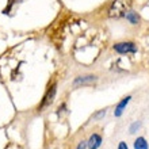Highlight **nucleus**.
<instances>
[{"mask_svg":"<svg viewBox=\"0 0 149 149\" xmlns=\"http://www.w3.org/2000/svg\"><path fill=\"white\" fill-rule=\"evenodd\" d=\"M132 100V96L130 95H127V96H125V98L122 99L121 102L118 103L117 106H115V110H114V115L117 118H119L123 114V111H125V109H126V106L129 104V102Z\"/></svg>","mask_w":149,"mask_h":149,"instance_id":"nucleus-4","label":"nucleus"},{"mask_svg":"<svg viewBox=\"0 0 149 149\" xmlns=\"http://www.w3.org/2000/svg\"><path fill=\"white\" fill-rule=\"evenodd\" d=\"M134 149H149V144L145 137H137L134 140Z\"/></svg>","mask_w":149,"mask_h":149,"instance_id":"nucleus-7","label":"nucleus"},{"mask_svg":"<svg viewBox=\"0 0 149 149\" xmlns=\"http://www.w3.org/2000/svg\"><path fill=\"white\" fill-rule=\"evenodd\" d=\"M94 81H96V77L92 76V74H88V76H79L77 79H74L73 86L74 87L84 86V84H90V83H94Z\"/></svg>","mask_w":149,"mask_h":149,"instance_id":"nucleus-6","label":"nucleus"},{"mask_svg":"<svg viewBox=\"0 0 149 149\" xmlns=\"http://www.w3.org/2000/svg\"><path fill=\"white\" fill-rule=\"evenodd\" d=\"M132 7V0H114L109 10V16L113 19H119L126 16Z\"/></svg>","mask_w":149,"mask_h":149,"instance_id":"nucleus-1","label":"nucleus"},{"mask_svg":"<svg viewBox=\"0 0 149 149\" xmlns=\"http://www.w3.org/2000/svg\"><path fill=\"white\" fill-rule=\"evenodd\" d=\"M118 149H129V146H127V144L125 141H121L119 145H118Z\"/></svg>","mask_w":149,"mask_h":149,"instance_id":"nucleus-12","label":"nucleus"},{"mask_svg":"<svg viewBox=\"0 0 149 149\" xmlns=\"http://www.w3.org/2000/svg\"><path fill=\"white\" fill-rule=\"evenodd\" d=\"M106 114H107V110H106V109H103V110L98 111L96 114H94V119H100V118H103Z\"/></svg>","mask_w":149,"mask_h":149,"instance_id":"nucleus-10","label":"nucleus"},{"mask_svg":"<svg viewBox=\"0 0 149 149\" xmlns=\"http://www.w3.org/2000/svg\"><path fill=\"white\" fill-rule=\"evenodd\" d=\"M126 19L129 20L132 24H137L140 22V16L137 15V12H133V11H129L126 14Z\"/></svg>","mask_w":149,"mask_h":149,"instance_id":"nucleus-8","label":"nucleus"},{"mask_svg":"<svg viewBox=\"0 0 149 149\" xmlns=\"http://www.w3.org/2000/svg\"><path fill=\"white\" fill-rule=\"evenodd\" d=\"M140 127H141V122H133V123L130 125V127H129V133L130 134L136 133V132H137Z\"/></svg>","mask_w":149,"mask_h":149,"instance_id":"nucleus-9","label":"nucleus"},{"mask_svg":"<svg viewBox=\"0 0 149 149\" xmlns=\"http://www.w3.org/2000/svg\"><path fill=\"white\" fill-rule=\"evenodd\" d=\"M54 95H56V84H53V86L47 90L46 95H45V98H43L42 103H41V106H39V110H42V109H45V107H47L49 104H50L52 102H53V99H54Z\"/></svg>","mask_w":149,"mask_h":149,"instance_id":"nucleus-3","label":"nucleus"},{"mask_svg":"<svg viewBox=\"0 0 149 149\" xmlns=\"http://www.w3.org/2000/svg\"><path fill=\"white\" fill-rule=\"evenodd\" d=\"M86 148H88V145H87V141H81V142H79L77 149H86Z\"/></svg>","mask_w":149,"mask_h":149,"instance_id":"nucleus-11","label":"nucleus"},{"mask_svg":"<svg viewBox=\"0 0 149 149\" xmlns=\"http://www.w3.org/2000/svg\"><path fill=\"white\" fill-rule=\"evenodd\" d=\"M87 145H88V149H99L102 145V136L98 133L91 134L90 140L87 141Z\"/></svg>","mask_w":149,"mask_h":149,"instance_id":"nucleus-5","label":"nucleus"},{"mask_svg":"<svg viewBox=\"0 0 149 149\" xmlns=\"http://www.w3.org/2000/svg\"><path fill=\"white\" fill-rule=\"evenodd\" d=\"M114 50L119 54H126V53H136L137 47L133 42H119L114 45Z\"/></svg>","mask_w":149,"mask_h":149,"instance_id":"nucleus-2","label":"nucleus"}]
</instances>
